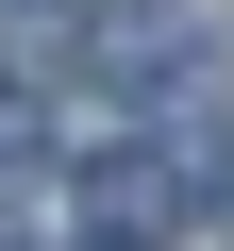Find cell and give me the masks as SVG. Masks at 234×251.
<instances>
[{"instance_id":"6da1fadb","label":"cell","mask_w":234,"mask_h":251,"mask_svg":"<svg viewBox=\"0 0 234 251\" xmlns=\"http://www.w3.org/2000/svg\"><path fill=\"white\" fill-rule=\"evenodd\" d=\"M167 218H184V168H167V151H100V168H84V234H100V251H151Z\"/></svg>"},{"instance_id":"7a4b0ae2","label":"cell","mask_w":234,"mask_h":251,"mask_svg":"<svg viewBox=\"0 0 234 251\" xmlns=\"http://www.w3.org/2000/svg\"><path fill=\"white\" fill-rule=\"evenodd\" d=\"M17 168H50V117H34V84H0V184Z\"/></svg>"}]
</instances>
